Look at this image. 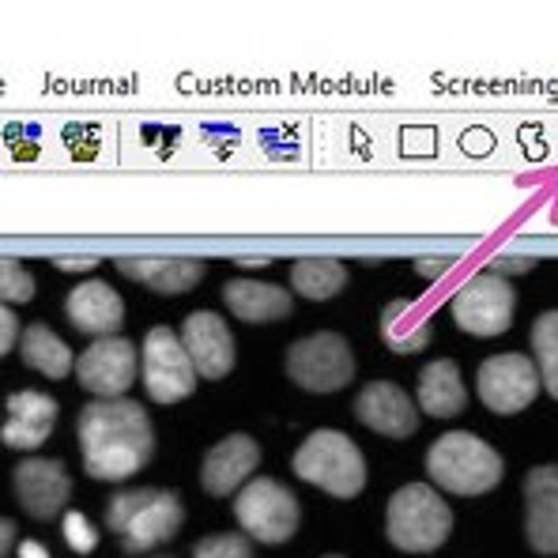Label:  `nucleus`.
<instances>
[{"label":"nucleus","instance_id":"5","mask_svg":"<svg viewBox=\"0 0 558 558\" xmlns=\"http://www.w3.org/2000/svg\"><path fill=\"white\" fill-rule=\"evenodd\" d=\"M291 468L299 480L328 490L332 498H355L366 487L363 449L343 430H314L294 449Z\"/></svg>","mask_w":558,"mask_h":558},{"label":"nucleus","instance_id":"12","mask_svg":"<svg viewBox=\"0 0 558 558\" xmlns=\"http://www.w3.org/2000/svg\"><path fill=\"white\" fill-rule=\"evenodd\" d=\"M15 498H20L23 513H31L35 521H53L64 513L72 495V475L61 461H49V457H27V461L15 464L12 472Z\"/></svg>","mask_w":558,"mask_h":558},{"label":"nucleus","instance_id":"9","mask_svg":"<svg viewBox=\"0 0 558 558\" xmlns=\"http://www.w3.org/2000/svg\"><path fill=\"white\" fill-rule=\"evenodd\" d=\"M517 314V294L498 272L472 276L453 294V322L468 336H502L510 332Z\"/></svg>","mask_w":558,"mask_h":558},{"label":"nucleus","instance_id":"26","mask_svg":"<svg viewBox=\"0 0 558 558\" xmlns=\"http://www.w3.org/2000/svg\"><path fill=\"white\" fill-rule=\"evenodd\" d=\"M0 299H4V306L35 299V279H31V272H23V265L12 257L0 260Z\"/></svg>","mask_w":558,"mask_h":558},{"label":"nucleus","instance_id":"34","mask_svg":"<svg viewBox=\"0 0 558 558\" xmlns=\"http://www.w3.org/2000/svg\"><path fill=\"white\" fill-rule=\"evenodd\" d=\"M325 558H343V555H325Z\"/></svg>","mask_w":558,"mask_h":558},{"label":"nucleus","instance_id":"24","mask_svg":"<svg viewBox=\"0 0 558 558\" xmlns=\"http://www.w3.org/2000/svg\"><path fill=\"white\" fill-rule=\"evenodd\" d=\"M291 287L310 302H328L348 287V268L336 257H306L291 265Z\"/></svg>","mask_w":558,"mask_h":558},{"label":"nucleus","instance_id":"17","mask_svg":"<svg viewBox=\"0 0 558 558\" xmlns=\"http://www.w3.org/2000/svg\"><path fill=\"white\" fill-rule=\"evenodd\" d=\"M64 310H69V322L76 332L98 336V340L118 336L121 325H125V302H121V294L113 291L106 279H87V283H80L76 291L69 294Z\"/></svg>","mask_w":558,"mask_h":558},{"label":"nucleus","instance_id":"19","mask_svg":"<svg viewBox=\"0 0 558 558\" xmlns=\"http://www.w3.org/2000/svg\"><path fill=\"white\" fill-rule=\"evenodd\" d=\"M223 302L234 317H242L245 325H265V322H283L291 317L294 299L276 283H260V279H231L223 287Z\"/></svg>","mask_w":558,"mask_h":558},{"label":"nucleus","instance_id":"1","mask_svg":"<svg viewBox=\"0 0 558 558\" xmlns=\"http://www.w3.org/2000/svg\"><path fill=\"white\" fill-rule=\"evenodd\" d=\"M80 449L87 475L106 483H121L136 475L155 457L151 415L136 400H92L80 412Z\"/></svg>","mask_w":558,"mask_h":558},{"label":"nucleus","instance_id":"2","mask_svg":"<svg viewBox=\"0 0 558 558\" xmlns=\"http://www.w3.org/2000/svg\"><path fill=\"white\" fill-rule=\"evenodd\" d=\"M185 521V506L167 487H133L121 490L106 506V524L118 536L125 555H147L151 547L178 536Z\"/></svg>","mask_w":558,"mask_h":558},{"label":"nucleus","instance_id":"16","mask_svg":"<svg viewBox=\"0 0 558 558\" xmlns=\"http://www.w3.org/2000/svg\"><path fill=\"white\" fill-rule=\"evenodd\" d=\"M359 423H366L371 430L385 434V438H412L418 430V412L400 385L392 381H371L355 400Z\"/></svg>","mask_w":558,"mask_h":558},{"label":"nucleus","instance_id":"13","mask_svg":"<svg viewBox=\"0 0 558 558\" xmlns=\"http://www.w3.org/2000/svg\"><path fill=\"white\" fill-rule=\"evenodd\" d=\"M182 343L193 359L196 374L208 377V381H219L234 371V336L227 322L211 310H196V314L185 317L182 325Z\"/></svg>","mask_w":558,"mask_h":558},{"label":"nucleus","instance_id":"11","mask_svg":"<svg viewBox=\"0 0 558 558\" xmlns=\"http://www.w3.org/2000/svg\"><path fill=\"white\" fill-rule=\"evenodd\" d=\"M140 366L144 363H140L133 340H125V336H106V340H95L92 348L76 359V377L92 397L121 400L133 389Z\"/></svg>","mask_w":558,"mask_h":558},{"label":"nucleus","instance_id":"7","mask_svg":"<svg viewBox=\"0 0 558 558\" xmlns=\"http://www.w3.org/2000/svg\"><path fill=\"white\" fill-rule=\"evenodd\" d=\"M287 377L306 392H340L355 377V355L340 332H314L287 348Z\"/></svg>","mask_w":558,"mask_h":558},{"label":"nucleus","instance_id":"25","mask_svg":"<svg viewBox=\"0 0 558 558\" xmlns=\"http://www.w3.org/2000/svg\"><path fill=\"white\" fill-rule=\"evenodd\" d=\"M532 355H536L544 389L558 400V310H547L532 322Z\"/></svg>","mask_w":558,"mask_h":558},{"label":"nucleus","instance_id":"28","mask_svg":"<svg viewBox=\"0 0 558 558\" xmlns=\"http://www.w3.org/2000/svg\"><path fill=\"white\" fill-rule=\"evenodd\" d=\"M64 539H69V547H72L76 555H92V551H95V544H98L95 529L87 524V517L80 513V510L64 513Z\"/></svg>","mask_w":558,"mask_h":558},{"label":"nucleus","instance_id":"10","mask_svg":"<svg viewBox=\"0 0 558 558\" xmlns=\"http://www.w3.org/2000/svg\"><path fill=\"white\" fill-rule=\"evenodd\" d=\"M544 389L539 366L529 355L502 351V355L483 359L480 366V400L495 415H517L532 404Z\"/></svg>","mask_w":558,"mask_h":558},{"label":"nucleus","instance_id":"27","mask_svg":"<svg viewBox=\"0 0 558 558\" xmlns=\"http://www.w3.org/2000/svg\"><path fill=\"white\" fill-rule=\"evenodd\" d=\"M193 558H253V544L238 532H216L193 547Z\"/></svg>","mask_w":558,"mask_h":558},{"label":"nucleus","instance_id":"6","mask_svg":"<svg viewBox=\"0 0 558 558\" xmlns=\"http://www.w3.org/2000/svg\"><path fill=\"white\" fill-rule=\"evenodd\" d=\"M234 517L245 536L260 539V544H287L299 532L302 506L291 487H283L279 480H268V475H257V480H250L238 490Z\"/></svg>","mask_w":558,"mask_h":558},{"label":"nucleus","instance_id":"32","mask_svg":"<svg viewBox=\"0 0 558 558\" xmlns=\"http://www.w3.org/2000/svg\"><path fill=\"white\" fill-rule=\"evenodd\" d=\"M495 268H498V276H502V272H513V268H517V272H524V268H529V260L498 257V260H495Z\"/></svg>","mask_w":558,"mask_h":558},{"label":"nucleus","instance_id":"21","mask_svg":"<svg viewBox=\"0 0 558 558\" xmlns=\"http://www.w3.org/2000/svg\"><path fill=\"white\" fill-rule=\"evenodd\" d=\"M430 306H423V302L397 299L381 310V340L392 355H418L430 343Z\"/></svg>","mask_w":558,"mask_h":558},{"label":"nucleus","instance_id":"29","mask_svg":"<svg viewBox=\"0 0 558 558\" xmlns=\"http://www.w3.org/2000/svg\"><path fill=\"white\" fill-rule=\"evenodd\" d=\"M0 351H12L15 348V332H20V322H15V314H12V306H4L0 310Z\"/></svg>","mask_w":558,"mask_h":558},{"label":"nucleus","instance_id":"35","mask_svg":"<svg viewBox=\"0 0 558 558\" xmlns=\"http://www.w3.org/2000/svg\"><path fill=\"white\" fill-rule=\"evenodd\" d=\"M155 558H170V555H155Z\"/></svg>","mask_w":558,"mask_h":558},{"label":"nucleus","instance_id":"23","mask_svg":"<svg viewBox=\"0 0 558 558\" xmlns=\"http://www.w3.org/2000/svg\"><path fill=\"white\" fill-rule=\"evenodd\" d=\"M20 359L31 366V371L53 377V381H61V377L69 374L72 366H76V363H72L69 343H64L61 336H57L53 328L43 325V322H35V325L23 328V336H20Z\"/></svg>","mask_w":558,"mask_h":558},{"label":"nucleus","instance_id":"20","mask_svg":"<svg viewBox=\"0 0 558 558\" xmlns=\"http://www.w3.org/2000/svg\"><path fill=\"white\" fill-rule=\"evenodd\" d=\"M118 268L159 294H185L204 276V260L196 257H125L118 260Z\"/></svg>","mask_w":558,"mask_h":558},{"label":"nucleus","instance_id":"18","mask_svg":"<svg viewBox=\"0 0 558 558\" xmlns=\"http://www.w3.org/2000/svg\"><path fill=\"white\" fill-rule=\"evenodd\" d=\"M57 400L49 392L23 389L8 397V418H4V446L8 449H38L53 434L57 423Z\"/></svg>","mask_w":558,"mask_h":558},{"label":"nucleus","instance_id":"8","mask_svg":"<svg viewBox=\"0 0 558 558\" xmlns=\"http://www.w3.org/2000/svg\"><path fill=\"white\" fill-rule=\"evenodd\" d=\"M144 389L151 392L155 404H178V400L193 397L196 389V366L189 359L182 336L167 325H155L144 336Z\"/></svg>","mask_w":558,"mask_h":558},{"label":"nucleus","instance_id":"15","mask_svg":"<svg viewBox=\"0 0 558 558\" xmlns=\"http://www.w3.org/2000/svg\"><path fill=\"white\" fill-rule=\"evenodd\" d=\"M260 464V446L250 438V434H227L219 446L208 449L204 457V468H201V487L208 495L223 498V495H234L238 487L250 483V475L257 472Z\"/></svg>","mask_w":558,"mask_h":558},{"label":"nucleus","instance_id":"3","mask_svg":"<svg viewBox=\"0 0 558 558\" xmlns=\"http://www.w3.org/2000/svg\"><path fill=\"white\" fill-rule=\"evenodd\" d=\"M502 457L468 430H449L426 453V475L449 495H487L502 483Z\"/></svg>","mask_w":558,"mask_h":558},{"label":"nucleus","instance_id":"30","mask_svg":"<svg viewBox=\"0 0 558 558\" xmlns=\"http://www.w3.org/2000/svg\"><path fill=\"white\" fill-rule=\"evenodd\" d=\"M453 268H457V257H441V260H418V265H415V272H418V276H430V279H438V276L453 272Z\"/></svg>","mask_w":558,"mask_h":558},{"label":"nucleus","instance_id":"14","mask_svg":"<svg viewBox=\"0 0 558 558\" xmlns=\"http://www.w3.org/2000/svg\"><path fill=\"white\" fill-rule=\"evenodd\" d=\"M524 536L539 555H558V464L524 475Z\"/></svg>","mask_w":558,"mask_h":558},{"label":"nucleus","instance_id":"33","mask_svg":"<svg viewBox=\"0 0 558 558\" xmlns=\"http://www.w3.org/2000/svg\"><path fill=\"white\" fill-rule=\"evenodd\" d=\"M20 558H49V551L43 544H35V539H27V544L20 547Z\"/></svg>","mask_w":558,"mask_h":558},{"label":"nucleus","instance_id":"22","mask_svg":"<svg viewBox=\"0 0 558 558\" xmlns=\"http://www.w3.org/2000/svg\"><path fill=\"white\" fill-rule=\"evenodd\" d=\"M464 404H468V389H464L461 366L453 359L426 363L423 374H418V408L430 418H449V415H461Z\"/></svg>","mask_w":558,"mask_h":558},{"label":"nucleus","instance_id":"4","mask_svg":"<svg viewBox=\"0 0 558 558\" xmlns=\"http://www.w3.org/2000/svg\"><path fill=\"white\" fill-rule=\"evenodd\" d=\"M385 536H389L392 547H400L408 555L438 551L453 536V510L430 483H408L389 498Z\"/></svg>","mask_w":558,"mask_h":558},{"label":"nucleus","instance_id":"31","mask_svg":"<svg viewBox=\"0 0 558 558\" xmlns=\"http://www.w3.org/2000/svg\"><path fill=\"white\" fill-rule=\"evenodd\" d=\"M53 265H57V268H64V272H80V268H95L98 260H95V257H57Z\"/></svg>","mask_w":558,"mask_h":558}]
</instances>
